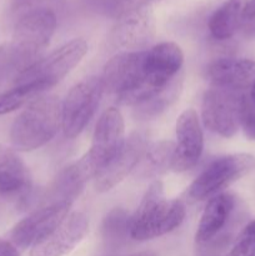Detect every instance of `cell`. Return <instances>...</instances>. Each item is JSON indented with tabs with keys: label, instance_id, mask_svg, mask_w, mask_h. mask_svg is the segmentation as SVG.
I'll list each match as a JSON object with an SVG mask.
<instances>
[{
	"label": "cell",
	"instance_id": "6da1fadb",
	"mask_svg": "<svg viewBox=\"0 0 255 256\" xmlns=\"http://www.w3.org/2000/svg\"><path fill=\"white\" fill-rule=\"evenodd\" d=\"M56 22L55 12L48 8L29 10L19 18L12 42L2 50L16 75L39 60L40 52L54 35Z\"/></svg>",
	"mask_w": 255,
	"mask_h": 256
},
{
	"label": "cell",
	"instance_id": "7a4b0ae2",
	"mask_svg": "<svg viewBox=\"0 0 255 256\" xmlns=\"http://www.w3.org/2000/svg\"><path fill=\"white\" fill-rule=\"evenodd\" d=\"M185 218V205L180 200H168L164 185L154 180L142 202L130 216V238L138 242L162 236L176 229Z\"/></svg>",
	"mask_w": 255,
	"mask_h": 256
},
{
	"label": "cell",
	"instance_id": "3957f363",
	"mask_svg": "<svg viewBox=\"0 0 255 256\" xmlns=\"http://www.w3.org/2000/svg\"><path fill=\"white\" fill-rule=\"evenodd\" d=\"M62 128V102L55 95L32 100L10 129L15 150L32 152L49 142Z\"/></svg>",
	"mask_w": 255,
	"mask_h": 256
},
{
	"label": "cell",
	"instance_id": "277c9868",
	"mask_svg": "<svg viewBox=\"0 0 255 256\" xmlns=\"http://www.w3.org/2000/svg\"><path fill=\"white\" fill-rule=\"evenodd\" d=\"M254 168L255 158L250 154H232L219 158L192 182L188 195L192 200L209 199L244 178Z\"/></svg>",
	"mask_w": 255,
	"mask_h": 256
},
{
	"label": "cell",
	"instance_id": "5b68a950",
	"mask_svg": "<svg viewBox=\"0 0 255 256\" xmlns=\"http://www.w3.org/2000/svg\"><path fill=\"white\" fill-rule=\"evenodd\" d=\"M104 86L100 78L89 76L70 89L62 102V129L65 138H76L92 120L102 100Z\"/></svg>",
	"mask_w": 255,
	"mask_h": 256
},
{
	"label": "cell",
	"instance_id": "8992f818",
	"mask_svg": "<svg viewBox=\"0 0 255 256\" xmlns=\"http://www.w3.org/2000/svg\"><path fill=\"white\" fill-rule=\"evenodd\" d=\"M86 52L88 42L85 39L76 38L70 40L18 74L15 76V84L42 82H46L52 88L55 86L82 62Z\"/></svg>",
	"mask_w": 255,
	"mask_h": 256
},
{
	"label": "cell",
	"instance_id": "52a82bcc",
	"mask_svg": "<svg viewBox=\"0 0 255 256\" xmlns=\"http://www.w3.org/2000/svg\"><path fill=\"white\" fill-rule=\"evenodd\" d=\"M242 94V92L214 85L206 90L202 104V118L205 128L220 136H234L239 129V110Z\"/></svg>",
	"mask_w": 255,
	"mask_h": 256
},
{
	"label": "cell",
	"instance_id": "ba28073f",
	"mask_svg": "<svg viewBox=\"0 0 255 256\" xmlns=\"http://www.w3.org/2000/svg\"><path fill=\"white\" fill-rule=\"evenodd\" d=\"M124 134L122 112L116 108L105 110L95 126L90 150L84 155V159L95 172V176L122 149L125 142Z\"/></svg>",
	"mask_w": 255,
	"mask_h": 256
},
{
	"label": "cell",
	"instance_id": "9c48e42d",
	"mask_svg": "<svg viewBox=\"0 0 255 256\" xmlns=\"http://www.w3.org/2000/svg\"><path fill=\"white\" fill-rule=\"evenodd\" d=\"M144 52H120L112 58L100 78L104 92L115 95L119 102L139 89L144 82Z\"/></svg>",
	"mask_w": 255,
	"mask_h": 256
},
{
	"label": "cell",
	"instance_id": "30bf717a",
	"mask_svg": "<svg viewBox=\"0 0 255 256\" xmlns=\"http://www.w3.org/2000/svg\"><path fill=\"white\" fill-rule=\"evenodd\" d=\"M70 206L72 202H55L32 212L12 228L10 242L22 250L34 246L64 222L69 214Z\"/></svg>",
	"mask_w": 255,
	"mask_h": 256
},
{
	"label": "cell",
	"instance_id": "8fae6325",
	"mask_svg": "<svg viewBox=\"0 0 255 256\" xmlns=\"http://www.w3.org/2000/svg\"><path fill=\"white\" fill-rule=\"evenodd\" d=\"M156 32L155 16L152 8L138 10L116 19L110 32L112 46L124 50L122 52H142L152 42Z\"/></svg>",
	"mask_w": 255,
	"mask_h": 256
},
{
	"label": "cell",
	"instance_id": "7c38bea8",
	"mask_svg": "<svg viewBox=\"0 0 255 256\" xmlns=\"http://www.w3.org/2000/svg\"><path fill=\"white\" fill-rule=\"evenodd\" d=\"M176 139L172 159V170L176 172L192 169L204 149V135L194 109H186L176 120Z\"/></svg>",
	"mask_w": 255,
	"mask_h": 256
},
{
	"label": "cell",
	"instance_id": "4fadbf2b",
	"mask_svg": "<svg viewBox=\"0 0 255 256\" xmlns=\"http://www.w3.org/2000/svg\"><path fill=\"white\" fill-rule=\"evenodd\" d=\"M148 146L146 136L142 132H132L125 139L119 152L95 176L96 192H109L122 182L132 170H135Z\"/></svg>",
	"mask_w": 255,
	"mask_h": 256
},
{
	"label": "cell",
	"instance_id": "5bb4252c",
	"mask_svg": "<svg viewBox=\"0 0 255 256\" xmlns=\"http://www.w3.org/2000/svg\"><path fill=\"white\" fill-rule=\"evenodd\" d=\"M89 220L82 212H72L46 238L32 246L30 256H64L88 234Z\"/></svg>",
	"mask_w": 255,
	"mask_h": 256
},
{
	"label": "cell",
	"instance_id": "9a60e30c",
	"mask_svg": "<svg viewBox=\"0 0 255 256\" xmlns=\"http://www.w3.org/2000/svg\"><path fill=\"white\" fill-rule=\"evenodd\" d=\"M234 205V196L225 192H220L209 200L195 235V240L199 246L206 248L212 245L216 248L218 242H224L225 238L220 236V234L229 222Z\"/></svg>",
	"mask_w": 255,
	"mask_h": 256
},
{
	"label": "cell",
	"instance_id": "2e32d148",
	"mask_svg": "<svg viewBox=\"0 0 255 256\" xmlns=\"http://www.w3.org/2000/svg\"><path fill=\"white\" fill-rule=\"evenodd\" d=\"M208 76L214 86L244 92L255 82V62L245 58H222L208 66Z\"/></svg>",
	"mask_w": 255,
	"mask_h": 256
},
{
	"label": "cell",
	"instance_id": "e0dca14e",
	"mask_svg": "<svg viewBox=\"0 0 255 256\" xmlns=\"http://www.w3.org/2000/svg\"><path fill=\"white\" fill-rule=\"evenodd\" d=\"M32 189L28 166L15 149L0 144V196L22 199Z\"/></svg>",
	"mask_w": 255,
	"mask_h": 256
},
{
	"label": "cell",
	"instance_id": "ac0fdd59",
	"mask_svg": "<svg viewBox=\"0 0 255 256\" xmlns=\"http://www.w3.org/2000/svg\"><path fill=\"white\" fill-rule=\"evenodd\" d=\"M92 178H95V172L82 156L76 162L65 168L58 175L54 184L50 188L52 190L49 192V204L62 202H72V200L79 196L85 182Z\"/></svg>",
	"mask_w": 255,
	"mask_h": 256
},
{
	"label": "cell",
	"instance_id": "d6986e66",
	"mask_svg": "<svg viewBox=\"0 0 255 256\" xmlns=\"http://www.w3.org/2000/svg\"><path fill=\"white\" fill-rule=\"evenodd\" d=\"M248 0H226L210 16L208 26L216 40H228L239 30L245 19Z\"/></svg>",
	"mask_w": 255,
	"mask_h": 256
},
{
	"label": "cell",
	"instance_id": "ffe728a7",
	"mask_svg": "<svg viewBox=\"0 0 255 256\" xmlns=\"http://www.w3.org/2000/svg\"><path fill=\"white\" fill-rule=\"evenodd\" d=\"M175 144L172 142H159L148 146L139 164L135 168L136 176L156 178L172 169V159Z\"/></svg>",
	"mask_w": 255,
	"mask_h": 256
},
{
	"label": "cell",
	"instance_id": "44dd1931",
	"mask_svg": "<svg viewBox=\"0 0 255 256\" xmlns=\"http://www.w3.org/2000/svg\"><path fill=\"white\" fill-rule=\"evenodd\" d=\"M50 88L49 84L42 82L15 85V88L0 94V115L9 114L22 105L32 102Z\"/></svg>",
	"mask_w": 255,
	"mask_h": 256
},
{
	"label": "cell",
	"instance_id": "7402d4cb",
	"mask_svg": "<svg viewBox=\"0 0 255 256\" xmlns=\"http://www.w3.org/2000/svg\"><path fill=\"white\" fill-rule=\"evenodd\" d=\"M130 236V216L122 208L109 212L102 222V238L112 246L122 244Z\"/></svg>",
	"mask_w": 255,
	"mask_h": 256
},
{
	"label": "cell",
	"instance_id": "603a6c76",
	"mask_svg": "<svg viewBox=\"0 0 255 256\" xmlns=\"http://www.w3.org/2000/svg\"><path fill=\"white\" fill-rule=\"evenodd\" d=\"M180 86H182V80H180V78H176L164 92H160L159 95L152 98L149 102L135 108L138 114L144 118L156 116V115H159L160 112L168 109L169 105L176 99L178 94L180 92Z\"/></svg>",
	"mask_w": 255,
	"mask_h": 256
},
{
	"label": "cell",
	"instance_id": "cb8c5ba5",
	"mask_svg": "<svg viewBox=\"0 0 255 256\" xmlns=\"http://www.w3.org/2000/svg\"><path fill=\"white\" fill-rule=\"evenodd\" d=\"M226 256H255V220L242 229Z\"/></svg>",
	"mask_w": 255,
	"mask_h": 256
},
{
	"label": "cell",
	"instance_id": "d4e9b609",
	"mask_svg": "<svg viewBox=\"0 0 255 256\" xmlns=\"http://www.w3.org/2000/svg\"><path fill=\"white\" fill-rule=\"evenodd\" d=\"M239 126H242L245 136L255 140V104L250 95L242 94L239 110Z\"/></svg>",
	"mask_w": 255,
	"mask_h": 256
},
{
	"label": "cell",
	"instance_id": "484cf974",
	"mask_svg": "<svg viewBox=\"0 0 255 256\" xmlns=\"http://www.w3.org/2000/svg\"><path fill=\"white\" fill-rule=\"evenodd\" d=\"M159 0H112L109 5V12L115 19L138 12V10L150 8V5Z\"/></svg>",
	"mask_w": 255,
	"mask_h": 256
},
{
	"label": "cell",
	"instance_id": "4316f807",
	"mask_svg": "<svg viewBox=\"0 0 255 256\" xmlns=\"http://www.w3.org/2000/svg\"><path fill=\"white\" fill-rule=\"evenodd\" d=\"M0 256H20L19 250L9 240L0 239Z\"/></svg>",
	"mask_w": 255,
	"mask_h": 256
},
{
	"label": "cell",
	"instance_id": "83f0119b",
	"mask_svg": "<svg viewBox=\"0 0 255 256\" xmlns=\"http://www.w3.org/2000/svg\"><path fill=\"white\" fill-rule=\"evenodd\" d=\"M35 0H12V9L14 10H22L29 9L32 4H34Z\"/></svg>",
	"mask_w": 255,
	"mask_h": 256
},
{
	"label": "cell",
	"instance_id": "f1b7e54d",
	"mask_svg": "<svg viewBox=\"0 0 255 256\" xmlns=\"http://www.w3.org/2000/svg\"><path fill=\"white\" fill-rule=\"evenodd\" d=\"M244 16L245 19H255V0H248Z\"/></svg>",
	"mask_w": 255,
	"mask_h": 256
},
{
	"label": "cell",
	"instance_id": "f546056e",
	"mask_svg": "<svg viewBox=\"0 0 255 256\" xmlns=\"http://www.w3.org/2000/svg\"><path fill=\"white\" fill-rule=\"evenodd\" d=\"M249 95H250V98H252V102L255 104V82H254V84H252V89H250V94Z\"/></svg>",
	"mask_w": 255,
	"mask_h": 256
},
{
	"label": "cell",
	"instance_id": "4dcf8cb0",
	"mask_svg": "<svg viewBox=\"0 0 255 256\" xmlns=\"http://www.w3.org/2000/svg\"><path fill=\"white\" fill-rule=\"evenodd\" d=\"M132 256H156L154 252H139V254H134Z\"/></svg>",
	"mask_w": 255,
	"mask_h": 256
}]
</instances>
